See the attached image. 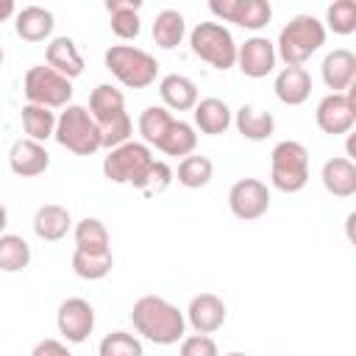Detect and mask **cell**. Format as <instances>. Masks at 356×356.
I'll return each mask as SVG.
<instances>
[{
    "label": "cell",
    "mask_w": 356,
    "mask_h": 356,
    "mask_svg": "<svg viewBox=\"0 0 356 356\" xmlns=\"http://www.w3.org/2000/svg\"><path fill=\"white\" fill-rule=\"evenodd\" d=\"M209 11L217 19L234 22V25L248 28V31L264 28L273 17V6L267 0H211Z\"/></svg>",
    "instance_id": "12"
},
{
    "label": "cell",
    "mask_w": 356,
    "mask_h": 356,
    "mask_svg": "<svg viewBox=\"0 0 356 356\" xmlns=\"http://www.w3.org/2000/svg\"><path fill=\"white\" fill-rule=\"evenodd\" d=\"M106 70L128 89H147L159 75V61L134 44H111L103 56Z\"/></svg>",
    "instance_id": "5"
},
{
    "label": "cell",
    "mask_w": 356,
    "mask_h": 356,
    "mask_svg": "<svg viewBox=\"0 0 356 356\" xmlns=\"http://www.w3.org/2000/svg\"><path fill=\"white\" fill-rule=\"evenodd\" d=\"M228 209L236 220H259L267 214L270 209V189L264 181L259 178H239L231 189H228Z\"/></svg>",
    "instance_id": "11"
},
{
    "label": "cell",
    "mask_w": 356,
    "mask_h": 356,
    "mask_svg": "<svg viewBox=\"0 0 356 356\" xmlns=\"http://www.w3.org/2000/svg\"><path fill=\"white\" fill-rule=\"evenodd\" d=\"M275 97L284 106H303L312 95V75L306 67H284L275 75Z\"/></svg>",
    "instance_id": "18"
},
{
    "label": "cell",
    "mask_w": 356,
    "mask_h": 356,
    "mask_svg": "<svg viewBox=\"0 0 356 356\" xmlns=\"http://www.w3.org/2000/svg\"><path fill=\"white\" fill-rule=\"evenodd\" d=\"M31 264V245L17 234L0 236V270L3 273H19Z\"/></svg>",
    "instance_id": "33"
},
{
    "label": "cell",
    "mask_w": 356,
    "mask_h": 356,
    "mask_svg": "<svg viewBox=\"0 0 356 356\" xmlns=\"http://www.w3.org/2000/svg\"><path fill=\"white\" fill-rule=\"evenodd\" d=\"M225 314H228V309H225L222 298H217L214 292H200L189 300L186 323L195 328V334H214L222 328Z\"/></svg>",
    "instance_id": "15"
},
{
    "label": "cell",
    "mask_w": 356,
    "mask_h": 356,
    "mask_svg": "<svg viewBox=\"0 0 356 356\" xmlns=\"http://www.w3.org/2000/svg\"><path fill=\"white\" fill-rule=\"evenodd\" d=\"M172 114L164 108V106H147L142 114H139V134H142V142L150 147H159L161 145V139H164V134L170 131V125H172Z\"/></svg>",
    "instance_id": "30"
},
{
    "label": "cell",
    "mask_w": 356,
    "mask_h": 356,
    "mask_svg": "<svg viewBox=\"0 0 356 356\" xmlns=\"http://www.w3.org/2000/svg\"><path fill=\"white\" fill-rule=\"evenodd\" d=\"M22 92H25L28 103H33V106L64 108V106H70V97H72V81H67L47 64H36L25 72Z\"/></svg>",
    "instance_id": "9"
},
{
    "label": "cell",
    "mask_w": 356,
    "mask_h": 356,
    "mask_svg": "<svg viewBox=\"0 0 356 356\" xmlns=\"http://www.w3.org/2000/svg\"><path fill=\"white\" fill-rule=\"evenodd\" d=\"M159 95L164 100L167 108L172 111H189L197 106V86L192 78L186 75H178V72H170L159 81Z\"/></svg>",
    "instance_id": "22"
},
{
    "label": "cell",
    "mask_w": 356,
    "mask_h": 356,
    "mask_svg": "<svg viewBox=\"0 0 356 356\" xmlns=\"http://www.w3.org/2000/svg\"><path fill=\"white\" fill-rule=\"evenodd\" d=\"M234 125L245 139L264 142L275 131V117L270 111H264V108H256V106H239L236 117H234Z\"/></svg>",
    "instance_id": "25"
},
{
    "label": "cell",
    "mask_w": 356,
    "mask_h": 356,
    "mask_svg": "<svg viewBox=\"0 0 356 356\" xmlns=\"http://www.w3.org/2000/svg\"><path fill=\"white\" fill-rule=\"evenodd\" d=\"M131 323L153 345H175L186 334L184 312L159 295H142L131 309Z\"/></svg>",
    "instance_id": "2"
},
{
    "label": "cell",
    "mask_w": 356,
    "mask_h": 356,
    "mask_svg": "<svg viewBox=\"0 0 356 356\" xmlns=\"http://www.w3.org/2000/svg\"><path fill=\"white\" fill-rule=\"evenodd\" d=\"M195 147H197V134H195V128H192L189 122H184V120H172L170 131L164 134V139H161V145H159V150H161L164 156H181V159L192 156Z\"/></svg>",
    "instance_id": "31"
},
{
    "label": "cell",
    "mask_w": 356,
    "mask_h": 356,
    "mask_svg": "<svg viewBox=\"0 0 356 356\" xmlns=\"http://www.w3.org/2000/svg\"><path fill=\"white\" fill-rule=\"evenodd\" d=\"M320 75H323L325 86H328L334 95H342V92L350 89L353 81H356V56H353L348 47L331 50V53L323 58Z\"/></svg>",
    "instance_id": "17"
},
{
    "label": "cell",
    "mask_w": 356,
    "mask_h": 356,
    "mask_svg": "<svg viewBox=\"0 0 356 356\" xmlns=\"http://www.w3.org/2000/svg\"><path fill=\"white\" fill-rule=\"evenodd\" d=\"M0 67H3V47H0Z\"/></svg>",
    "instance_id": "42"
},
{
    "label": "cell",
    "mask_w": 356,
    "mask_h": 356,
    "mask_svg": "<svg viewBox=\"0 0 356 356\" xmlns=\"http://www.w3.org/2000/svg\"><path fill=\"white\" fill-rule=\"evenodd\" d=\"M172 175H175L178 184L186 186V189H203V186H209L211 178H214V164H211V159L192 153V156L181 159L178 172H172Z\"/></svg>",
    "instance_id": "32"
},
{
    "label": "cell",
    "mask_w": 356,
    "mask_h": 356,
    "mask_svg": "<svg viewBox=\"0 0 356 356\" xmlns=\"http://www.w3.org/2000/svg\"><path fill=\"white\" fill-rule=\"evenodd\" d=\"M44 58H47V67L56 70L58 75H64L67 81H72L83 72V56L78 53V44L70 36H56L47 44Z\"/></svg>",
    "instance_id": "20"
},
{
    "label": "cell",
    "mask_w": 356,
    "mask_h": 356,
    "mask_svg": "<svg viewBox=\"0 0 356 356\" xmlns=\"http://www.w3.org/2000/svg\"><path fill=\"white\" fill-rule=\"evenodd\" d=\"M8 167L14 175L19 178H36L42 175L47 167H50V153L44 150L42 142H33V139H17L8 150Z\"/></svg>",
    "instance_id": "16"
},
{
    "label": "cell",
    "mask_w": 356,
    "mask_h": 356,
    "mask_svg": "<svg viewBox=\"0 0 356 356\" xmlns=\"http://www.w3.org/2000/svg\"><path fill=\"white\" fill-rule=\"evenodd\" d=\"M103 175L111 184H128L142 192H164L175 178L167 161H159L145 142L134 139L108 150L103 159Z\"/></svg>",
    "instance_id": "1"
},
{
    "label": "cell",
    "mask_w": 356,
    "mask_h": 356,
    "mask_svg": "<svg viewBox=\"0 0 356 356\" xmlns=\"http://www.w3.org/2000/svg\"><path fill=\"white\" fill-rule=\"evenodd\" d=\"M72 228V220H70V211L58 203H44L36 209L33 214V234L44 242H58L70 234Z\"/></svg>",
    "instance_id": "24"
},
{
    "label": "cell",
    "mask_w": 356,
    "mask_h": 356,
    "mask_svg": "<svg viewBox=\"0 0 356 356\" xmlns=\"http://www.w3.org/2000/svg\"><path fill=\"white\" fill-rule=\"evenodd\" d=\"M189 47L200 61L220 72L236 64V42L222 22H197L189 31Z\"/></svg>",
    "instance_id": "8"
},
{
    "label": "cell",
    "mask_w": 356,
    "mask_h": 356,
    "mask_svg": "<svg viewBox=\"0 0 356 356\" xmlns=\"http://www.w3.org/2000/svg\"><path fill=\"white\" fill-rule=\"evenodd\" d=\"M17 14V6H14V0H0V22H6L8 17H14Z\"/></svg>",
    "instance_id": "39"
},
{
    "label": "cell",
    "mask_w": 356,
    "mask_h": 356,
    "mask_svg": "<svg viewBox=\"0 0 356 356\" xmlns=\"http://www.w3.org/2000/svg\"><path fill=\"white\" fill-rule=\"evenodd\" d=\"M114 267V256L111 253H100V256H92V253H81L75 250L72 253V273L83 281H100L111 273Z\"/></svg>",
    "instance_id": "34"
},
{
    "label": "cell",
    "mask_w": 356,
    "mask_h": 356,
    "mask_svg": "<svg viewBox=\"0 0 356 356\" xmlns=\"http://www.w3.org/2000/svg\"><path fill=\"white\" fill-rule=\"evenodd\" d=\"M139 0H108L106 11L111 17V31L120 39H136L142 31V19H139Z\"/></svg>",
    "instance_id": "26"
},
{
    "label": "cell",
    "mask_w": 356,
    "mask_h": 356,
    "mask_svg": "<svg viewBox=\"0 0 356 356\" xmlns=\"http://www.w3.org/2000/svg\"><path fill=\"white\" fill-rule=\"evenodd\" d=\"M19 120H22V128H25L28 139H33V142H47L56 134V114H53V108L25 103L22 111H19Z\"/></svg>",
    "instance_id": "29"
},
{
    "label": "cell",
    "mask_w": 356,
    "mask_h": 356,
    "mask_svg": "<svg viewBox=\"0 0 356 356\" xmlns=\"http://www.w3.org/2000/svg\"><path fill=\"white\" fill-rule=\"evenodd\" d=\"M181 356H220V350L209 334H189L181 339Z\"/></svg>",
    "instance_id": "37"
},
{
    "label": "cell",
    "mask_w": 356,
    "mask_h": 356,
    "mask_svg": "<svg viewBox=\"0 0 356 356\" xmlns=\"http://www.w3.org/2000/svg\"><path fill=\"white\" fill-rule=\"evenodd\" d=\"M53 139L75 156H92L100 150V131H97L89 108L78 106V103L64 106V111L56 117Z\"/></svg>",
    "instance_id": "6"
},
{
    "label": "cell",
    "mask_w": 356,
    "mask_h": 356,
    "mask_svg": "<svg viewBox=\"0 0 356 356\" xmlns=\"http://www.w3.org/2000/svg\"><path fill=\"white\" fill-rule=\"evenodd\" d=\"M275 44L267 36H250L236 47V67L248 78H264L275 70Z\"/></svg>",
    "instance_id": "14"
},
{
    "label": "cell",
    "mask_w": 356,
    "mask_h": 356,
    "mask_svg": "<svg viewBox=\"0 0 356 356\" xmlns=\"http://www.w3.org/2000/svg\"><path fill=\"white\" fill-rule=\"evenodd\" d=\"M325 25L337 36H348L356 31V3L353 0H334L325 8Z\"/></svg>",
    "instance_id": "35"
},
{
    "label": "cell",
    "mask_w": 356,
    "mask_h": 356,
    "mask_svg": "<svg viewBox=\"0 0 356 356\" xmlns=\"http://www.w3.org/2000/svg\"><path fill=\"white\" fill-rule=\"evenodd\" d=\"M192 111H195V125H197V131L206 134V136H220V134H225L228 125L234 122L228 103L220 100V97H203V100H197V106H195Z\"/></svg>",
    "instance_id": "23"
},
{
    "label": "cell",
    "mask_w": 356,
    "mask_h": 356,
    "mask_svg": "<svg viewBox=\"0 0 356 356\" xmlns=\"http://www.w3.org/2000/svg\"><path fill=\"white\" fill-rule=\"evenodd\" d=\"M56 28V19L47 8L42 6H25L22 11L14 14V31L25 42H44Z\"/></svg>",
    "instance_id": "21"
},
{
    "label": "cell",
    "mask_w": 356,
    "mask_h": 356,
    "mask_svg": "<svg viewBox=\"0 0 356 356\" xmlns=\"http://www.w3.org/2000/svg\"><path fill=\"white\" fill-rule=\"evenodd\" d=\"M6 225H8V211H6V206L0 203V236L6 234Z\"/></svg>",
    "instance_id": "40"
},
{
    "label": "cell",
    "mask_w": 356,
    "mask_h": 356,
    "mask_svg": "<svg viewBox=\"0 0 356 356\" xmlns=\"http://www.w3.org/2000/svg\"><path fill=\"white\" fill-rule=\"evenodd\" d=\"M320 181H323L325 192L334 195V197L356 195V164H353V159H345V156L328 159L320 170Z\"/></svg>",
    "instance_id": "19"
},
{
    "label": "cell",
    "mask_w": 356,
    "mask_h": 356,
    "mask_svg": "<svg viewBox=\"0 0 356 356\" xmlns=\"http://www.w3.org/2000/svg\"><path fill=\"white\" fill-rule=\"evenodd\" d=\"M97 353L100 356H145L142 350V342L128 334V331H111L100 339L97 345Z\"/></svg>",
    "instance_id": "36"
},
{
    "label": "cell",
    "mask_w": 356,
    "mask_h": 356,
    "mask_svg": "<svg viewBox=\"0 0 356 356\" xmlns=\"http://www.w3.org/2000/svg\"><path fill=\"white\" fill-rule=\"evenodd\" d=\"M273 44L284 67H303L325 44V25L312 14H298L281 28L278 42Z\"/></svg>",
    "instance_id": "4"
},
{
    "label": "cell",
    "mask_w": 356,
    "mask_h": 356,
    "mask_svg": "<svg viewBox=\"0 0 356 356\" xmlns=\"http://www.w3.org/2000/svg\"><path fill=\"white\" fill-rule=\"evenodd\" d=\"M75 250L92 253V256L111 253L108 231H106V225H103L97 217H83V220L75 225Z\"/></svg>",
    "instance_id": "28"
},
{
    "label": "cell",
    "mask_w": 356,
    "mask_h": 356,
    "mask_svg": "<svg viewBox=\"0 0 356 356\" xmlns=\"http://www.w3.org/2000/svg\"><path fill=\"white\" fill-rule=\"evenodd\" d=\"M89 114L100 131V147H120L131 139L134 122L125 111V95L111 83H97L89 95Z\"/></svg>",
    "instance_id": "3"
},
{
    "label": "cell",
    "mask_w": 356,
    "mask_h": 356,
    "mask_svg": "<svg viewBox=\"0 0 356 356\" xmlns=\"http://www.w3.org/2000/svg\"><path fill=\"white\" fill-rule=\"evenodd\" d=\"M225 356H248V353H242V350H231V353H225Z\"/></svg>",
    "instance_id": "41"
},
{
    "label": "cell",
    "mask_w": 356,
    "mask_h": 356,
    "mask_svg": "<svg viewBox=\"0 0 356 356\" xmlns=\"http://www.w3.org/2000/svg\"><path fill=\"white\" fill-rule=\"evenodd\" d=\"M56 325H58V334L72 342V345H81L89 339V334L95 331V309L89 300L83 298H67L61 300L58 312H56Z\"/></svg>",
    "instance_id": "13"
},
{
    "label": "cell",
    "mask_w": 356,
    "mask_h": 356,
    "mask_svg": "<svg viewBox=\"0 0 356 356\" xmlns=\"http://www.w3.org/2000/svg\"><path fill=\"white\" fill-rule=\"evenodd\" d=\"M270 181L278 192H300L309 184V150L303 142L284 139L270 153Z\"/></svg>",
    "instance_id": "7"
},
{
    "label": "cell",
    "mask_w": 356,
    "mask_h": 356,
    "mask_svg": "<svg viewBox=\"0 0 356 356\" xmlns=\"http://www.w3.org/2000/svg\"><path fill=\"white\" fill-rule=\"evenodd\" d=\"M31 356H72V353H70L67 345L58 342V339H42V342L33 345Z\"/></svg>",
    "instance_id": "38"
},
{
    "label": "cell",
    "mask_w": 356,
    "mask_h": 356,
    "mask_svg": "<svg viewBox=\"0 0 356 356\" xmlns=\"http://www.w3.org/2000/svg\"><path fill=\"white\" fill-rule=\"evenodd\" d=\"M184 33H186V22H184L181 11L164 8V11L156 14V19H153V42L161 50H175L181 44Z\"/></svg>",
    "instance_id": "27"
},
{
    "label": "cell",
    "mask_w": 356,
    "mask_h": 356,
    "mask_svg": "<svg viewBox=\"0 0 356 356\" xmlns=\"http://www.w3.org/2000/svg\"><path fill=\"white\" fill-rule=\"evenodd\" d=\"M314 120H317V128L323 134H331V136H339V134H348L356 122V86H350L348 92L342 95H334L328 92L317 108H314Z\"/></svg>",
    "instance_id": "10"
}]
</instances>
